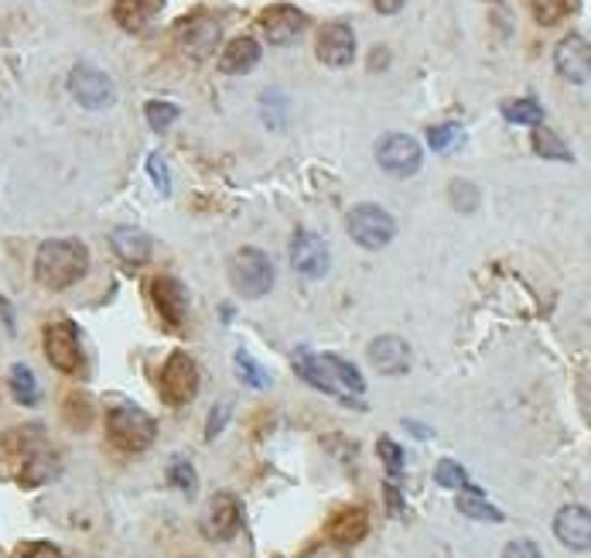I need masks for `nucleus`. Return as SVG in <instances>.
<instances>
[{
    "label": "nucleus",
    "instance_id": "nucleus-1",
    "mask_svg": "<svg viewBox=\"0 0 591 558\" xmlns=\"http://www.w3.org/2000/svg\"><path fill=\"white\" fill-rule=\"evenodd\" d=\"M298 374L309 381L312 387L332 394L342 405H352V398H360L366 390V381L356 367L349 360L336 357V354H312V350H301L298 354Z\"/></svg>",
    "mask_w": 591,
    "mask_h": 558
},
{
    "label": "nucleus",
    "instance_id": "nucleus-2",
    "mask_svg": "<svg viewBox=\"0 0 591 558\" xmlns=\"http://www.w3.org/2000/svg\"><path fill=\"white\" fill-rule=\"evenodd\" d=\"M89 268V250L83 240H45L35 253V282L49 292L73 288Z\"/></svg>",
    "mask_w": 591,
    "mask_h": 558
},
{
    "label": "nucleus",
    "instance_id": "nucleus-3",
    "mask_svg": "<svg viewBox=\"0 0 591 558\" xmlns=\"http://www.w3.org/2000/svg\"><path fill=\"white\" fill-rule=\"evenodd\" d=\"M106 435L110 442L121 452H144L154 446V435H158V425H154V418L144 411V408H137V405H113L106 411Z\"/></svg>",
    "mask_w": 591,
    "mask_h": 558
},
{
    "label": "nucleus",
    "instance_id": "nucleus-4",
    "mask_svg": "<svg viewBox=\"0 0 591 558\" xmlns=\"http://www.w3.org/2000/svg\"><path fill=\"white\" fill-rule=\"evenodd\" d=\"M229 282L232 288L247 295V298H264L274 285V264L264 250L256 247H243L229 264Z\"/></svg>",
    "mask_w": 591,
    "mask_h": 558
},
{
    "label": "nucleus",
    "instance_id": "nucleus-5",
    "mask_svg": "<svg viewBox=\"0 0 591 558\" xmlns=\"http://www.w3.org/2000/svg\"><path fill=\"white\" fill-rule=\"evenodd\" d=\"M345 230H349V237L366 250H383L397 237L393 216L383 206H373V202H363V206L352 209L349 220H345Z\"/></svg>",
    "mask_w": 591,
    "mask_h": 558
},
{
    "label": "nucleus",
    "instance_id": "nucleus-6",
    "mask_svg": "<svg viewBox=\"0 0 591 558\" xmlns=\"http://www.w3.org/2000/svg\"><path fill=\"white\" fill-rule=\"evenodd\" d=\"M158 390H161V401H168L172 408L192 401L199 394V367H196V360L188 357L185 350H175L161 367Z\"/></svg>",
    "mask_w": 591,
    "mask_h": 558
},
{
    "label": "nucleus",
    "instance_id": "nucleus-7",
    "mask_svg": "<svg viewBox=\"0 0 591 558\" xmlns=\"http://www.w3.org/2000/svg\"><path fill=\"white\" fill-rule=\"evenodd\" d=\"M45 357L68 377L83 374V346H79V330L73 319H59L45 330Z\"/></svg>",
    "mask_w": 591,
    "mask_h": 558
},
{
    "label": "nucleus",
    "instance_id": "nucleus-8",
    "mask_svg": "<svg viewBox=\"0 0 591 558\" xmlns=\"http://www.w3.org/2000/svg\"><path fill=\"white\" fill-rule=\"evenodd\" d=\"M68 92H73V100L86 110H103L116 100V86L113 79L103 73L97 65H76L73 73H68Z\"/></svg>",
    "mask_w": 591,
    "mask_h": 558
},
{
    "label": "nucleus",
    "instance_id": "nucleus-9",
    "mask_svg": "<svg viewBox=\"0 0 591 558\" xmlns=\"http://www.w3.org/2000/svg\"><path fill=\"white\" fill-rule=\"evenodd\" d=\"M376 161H380L383 172L407 178V175H417L424 154L411 134H387V137H380V145H376Z\"/></svg>",
    "mask_w": 591,
    "mask_h": 558
},
{
    "label": "nucleus",
    "instance_id": "nucleus-10",
    "mask_svg": "<svg viewBox=\"0 0 591 558\" xmlns=\"http://www.w3.org/2000/svg\"><path fill=\"white\" fill-rule=\"evenodd\" d=\"M219 35H223L219 21L212 17V14H205V11H199V14H192V17L178 21V28H175L178 45H181V49H185L188 55H192V59H205V55L216 52Z\"/></svg>",
    "mask_w": 591,
    "mask_h": 558
},
{
    "label": "nucleus",
    "instance_id": "nucleus-11",
    "mask_svg": "<svg viewBox=\"0 0 591 558\" xmlns=\"http://www.w3.org/2000/svg\"><path fill=\"white\" fill-rule=\"evenodd\" d=\"M291 268L301 277H312V282H318V277H325L328 268H332L328 244L318 234H312V230H298L294 240H291Z\"/></svg>",
    "mask_w": 591,
    "mask_h": 558
},
{
    "label": "nucleus",
    "instance_id": "nucleus-12",
    "mask_svg": "<svg viewBox=\"0 0 591 558\" xmlns=\"http://www.w3.org/2000/svg\"><path fill=\"white\" fill-rule=\"evenodd\" d=\"M240 524H243V507H240V500H236L232 494H216L209 500V507H205V514H202V521H199V528H202V534L209 542H229L236 531H240Z\"/></svg>",
    "mask_w": 591,
    "mask_h": 558
},
{
    "label": "nucleus",
    "instance_id": "nucleus-13",
    "mask_svg": "<svg viewBox=\"0 0 591 558\" xmlns=\"http://www.w3.org/2000/svg\"><path fill=\"white\" fill-rule=\"evenodd\" d=\"M554 534H557V542L564 548H571V551H588L591 548V510L581 507V504H567L557 510V518H554Z\"/></svg>",
    "mask_w": 591,
    "mask_h": 558
},
{
    "label": "nucleus",
    "instance_id": "nucleus-14",
    "mask_svg": "<svg viewBox=\"0 0 591 558\" xmlns=\"http://www.w3.org/2000/svg\"><path fill=\"white\" fill-rule=\"evenodd\" d=\"M318 59L332 69H345L352 59H356V35L345 25V21H332L318 32Z\"/></svg>",
    "mask_w": 591,
    "mask_h": 558
},
{
    "label": "nucleus",
    "instance_id": "nucleus-15",
    "mask_svg": "<svg viewBox=\"0 0 591 558\" xmlns=\"http://www.w3.org/2000/svg\"><path fill=\"white\" fill-rule=\"evenodd\" d=\"M151 298H154V309L158 315L172 325V330H178V325L185 322V312H188V292L185 285L178 282L175 274H161L151 282Z\"/></svg>",
    "mask_w": 591,
    "mask_h": 558
},
{
    "label": "nucleus",
    "instance_id": "nucleus-16",
    "mask_svg": "<svg viewBox=\"0 0 591 558\" xmlns=\"http://www.w3.org/2000/svg\"><path fill=\"white\" fill-rule=\"evenodd\" d=\"M304 25H309V17H304L294 4H274L260 14V28H264L271 45H291L304 32Z\"/></svg>",
    "mask_w": 591,
    "mask_h": 558
},
{
    "label": "nucleus",
    "instance_id": "nucleus-17",
    "mask_svg": "<svg viewBox=\"0 0 591 558\" xmlns=\"http://www.w3.org/2000/svg\"><path fill=\"white\" fill-rule=\"evenodd\" d=\"M554 65L567 83H588L591 79V45L581 35H567L557 45Z\"/></svg>",
    "mask_w": 591,
    "mask_h": 558
},
{
    "label": "nucleus",
    "instance_id": "nucleus-18",
    "mask_svg": "<svg viewBox=\"0 0 591 558\" xmlns=\"http://www.w3.org/2000/svg\"><path fill=\"white\" fill-rule=\"evenodd\" d=\"M366 357H369L373 370H380L387 377H400V374H407V367H411V346L400 336H380L369 343Z\"/></svg>",
    "mask_w": 591,
    "mask_h": 558
},
{
    "label": "nucleus",
    "instance_id": "nucleus-19",
    "mask_svg": "<svg viewBox=\"0 0 591 558\" xmlns=\"http://www.w3.org/2000/svg\"><path fill=\"white\" fill-rule=\"evenodd\" d=\"M110 247L130 268H144L151 261V237L137 226H116L110 234Z\"/></svg>",
    "mask_w": 591,
    "mask_h": 558
},
{
    "label": "nucleus",
    "instance_id": "nucleus-20",
    "mask_svg": "<svg viewBox=\"0 0 591 558\" xmlns=\"http://www.w3.org/2000/svg\"><path fill=\"white\" fill-rule=\"evenodd\" d=\"M369 534V514L363 507H342L339 514L328 524V542H336L342 548L360 545Z\"/></svg>",
    "mask_w": 591,
    "mask_h": 558
},
{
    "label": "nucleus",
    "instance_id": "nucleus-21",
    "mask_svg": "<svg viewBox=\"0 0 591 558\" xmlns=\"http://www.w3.org/2000/svg\"><path fill=\"white\" fill-rule=\"evenodd\" d=\"M168 0H116L113 4V21L124 32H144L151 21L161 14Z\"/></svg>",
    "mask_w": 591,
    "mask_h": 558
},
{
    "label": "nucleus",
    "instance_id": "nucleus-22",
    "mask_svg": "<svg viewBox=\"0 0 591 558\" xmlns=\"http://www.w3.org/2000/svg\"><path fill=\"white\" fill-rule=\"evenodd\" d=\"M256 62H260V45L253 38H247V35L232 38L223 49V55H219V69L226 76H243Z\"/></svg>",
    "mask_w": 591,
    "mask_h": 558
},
{
    "label": "nucleus",
    "instance_id": "nucleus-23",
    "mask_svg": "<svg viewBox=\"0 0 591 558\" xmlns=\"http://www.w3.org/2000/svg\"><path fill=\"white\" fill-rule=\"evenodd\" d=\"M8 384H11V394H14V401H17V405H38L41 387H38L35 374H32V370H28L25 363H14V367H11Z\"/></svg>",
    "mask_w": 591,
    "mask_h": 558
},
{
    "label": "nucleus",
    "instance_id": "nucleus-24",
    "mask_svg": "<svg viewBox=\"0 0 591 558\" xmlns=\"http://www.w3.org/2000/svg\"><path fill=\"white\" fill-rule=\"evenodd\" d=\"M59 470V462H55V452H35L25 459V470H21V483L25 486H41V483H49Z\"/></svg>",
    "mask_w": 591,
    "mask_h": 558
},
{
    "label": "nucleus",
    "instance_id": "nucleus-25",
    "mask_svg": "<svg viewBox=\"0 0 591 558\" xmlns=\"http://www.w3.org/2000/svg\"><path fill=\"white\" fill-rule=\"evenodd\" d=\"M503 117H506L510 124L540 127V124H543V107H540L533 97H524V100H510V103H503Z\"/></svg>",
    "mask_w": 591,
    "mask_h": 558
},
{
    "label": "nucleus",
    "instance_id": "nucleus-26",
    "mask_svg": "<svg viewBox=\"0 0 591 558\" xmlns=\"http://www.w3.org/2000/svg\"><path fill=\"white\" fill-rule=\"evenodd\" d=\"M458 510L465 518L471 521H489V524H503V510L500 507H492L482 500V494H462L458 497Z\"/></svg>",
    "mask_w": 591,
    "mask_h": 558
},
{
    "label": "nucleus",
    "instance_id": "nucleus-27",
    "mask_svg": "<svg viewBox=\"0 0 591 558\" xmlns=\"http://www.w3.org/2000/svg\"><path fill=\"white\" fill-rule=\"evenodd\" d=\"M232 363H236V374H240V381H243L247 387H256V390L271 387V374H267V370L260 367L247 350H236Z\"/></svg>",
    "mask_w": 591,
    "mask_h": 558
},
{
    "label": "nucleus",
    "instance_id": "nucleus-28",
    "mask_svg": "<svg viewBox=\"0 0 591 558\" xmlns=\"http://www.w3.org/2000/svg\"><path fill=\"white\" fill-rule=\"evenodd\" d=\"M435 483L438 486H448V491H468V494H479L476 486L468 483V473L458 467L455 459H441L435 467Z\"/></svg>",
    "mask_w": 591,
    "mask_h": 558
},
{
    "label": "nucleus",
    "instance_id": "nucleus-29",
    "mask_svg": "<svg viewBox=\"0 0 591 558\" xmlns=\"http://www.w3.org/2000/svg\"><path fill=\"white\" fill-rule=\"evenodd\" d=\"M533 151H537L540 158L571 161V151H567L561 137H557L554 131H548V127H533Z\"/></svg>",
    "mask_w": 591,
    "mask_h": 558
},
{
    "label": "nucleus",
    "instance_id": "nucleus-30",
    "mask_svg": "<svg viewBox=\"0 0 591 558\" xmlns=\"http://www.w3.org/2000/svg\"><path fill=\"white\" fill-rule=\"evenodd\" d=\"M168 483L175 486V491L188 494L192 497L199 491V476H196V467L188 459H172L168 462Z\"/></svg>",
    "mask_w": 591,
    "mask_h": 558
},
{
    "label": "nucleus",
    "instance_id": "nucleus-31",
    "mask_svg": "<svg viewBox=\"0 0 591 558\" xmlns=\"http://www.w3.org/2000/svg\"><path fill=\"white\" fill-rule=\"evenodd\" d=\"M178 107L175 103H164V100H151L148 107H144V117H148V124H151V131H168L175 121H178Z\"/></svg>",
    "mask_w": 591,
    "mask_h": 558
},
{
    "label": "nucleus",
    "instance_id": "nucleus-32",
    "mask_svg": "<svg viewBox=\"0 0 591 558\" xmlns=\"http://www.w3.org/2000/svg\"><path fill=\"white\" fill-rule=\"evenodd\" d=\"M530 8H533V17L540 21V25H557V21L571 11V0H530Z\"/></svg>",
    "mask_w": 591,
    "mask_h": 558
},
{
    "label": "nucleus",
    "instance_id": "nucleus-33",
    "mask_svg": "<svg viewBox=\"0 0 591 558\" xmlns=\"http://www.w3.org/2000/svg\"><path fill=\"white\" fill-rule=\"evenodd\" d=\"M376 452H380L387 473L397 480V476H400V470H404V449H400L393 438H387V435H383L380 442H376Z\"/></svg>",
    "mask_w": 591,
    "mask_h": 558
},
{
    "label": "nucleus",
    "instance_id": "nucleus-34",
    "mask_svg": "<svg viewBox=\"0 0 591 558\" xmlns=\"http://www.w3.org/2000/svg\"><path fill=\"white\" fill-rule=\"evenodd\" d=\"M148 172H151L154 189H158L161 196H172V172H168V161H164L158 151L148 154Z\"/></svg>",
    "mask_w": 591,
    "mask_h": 558
},
{
    "label": "nucleus",
    "instance_id": "nucleus-35",
    "mask_svg": "<svg viewBox=\"0 0 591 558\" xmlns=\"http://www.w3.org/2000/svg\"><path fill=\"white\" fill-rule=\"evenodd\" d=\"M455 141H462V127L458 124H438V127L428 131V145L435 151H448Z\"/></svg>",
    "mask_w": 591,
    "mask_h": 558
},
{
    "label": "nucleus",
    "instance_id": "nucleus-36",
    "mask_svg": "<svg viewBox=\"0 0 591 558\" xmlns=\"http://www.w3.org/2000/svg\"><path fill=\"white\" fill-rule=\"evenodd\" d=\"M65 418H68V425L86 429L92 422V405H89V398H79V394H73V398L65 401Z\"/></svg>",
    "mask_w": 591,
    "mask_h": 558
},
{
    "label": "nucleus",
    "instance_id": "nucleus-37",
    "mask_svg": "<svg viewBox=\"0 0 591 558\" xmlns=\"http://www.w3.org/2000/svg\"><path fill=\"white\" fill-rule=\"evenodd\" d=\"M452 202H455V209L471 213V209L479 206V189L471 182H452Z\"/></svg>",
    "mask_w": 591,
    "mask_h": 558
},
{
    "label": "nucleus",
    "instance_id": "nucleus-38",
    "mask_svg": "<svg viewBox=\"0 0 591 558\" xmlns=\"http://www.w3.org/2000/svg\"><path fill=\"white\" fill-rule=\"evenodd\" d=\"M229 414H232V405H229V401H219L216 408H212V411H209V425H205V438H216V435L226 429Z\"/></svg>",
    "mask_w": 591,
    "mask_h": 558
},
{
    "label": "nucleus",
    "instance_id": "nucleus-39",
    "mask_svg": "<svg viewBox=\"0 0 591 558\" xmlns=\"http://www.w3.org/2000/svg\"><path fill=\"white\" fill-rule=\"evenodd\" d=\"M14 558H65L52 542H28V545H21Z\"/></svg>",
    "mask_w": 591,
    "mask_h": 558
},
{
    "label": "nucleus",
    "instance_id": "nucleus-40",
    "mask_svg": "<svg viewBox=\"0 0 591 558\" xmlns=\"http://www.w3.org/2000/svg\"><path fill=\"white\" fill-rule=\"evenodd\" d=\"M503 558H543V551H540L533 542L519 538V542H510V545L503 548Z\"/></svg>",
    "mask_w": 591,
    "mask_h": 558
},
{
    "label": "nucleus",
    "instance_id": "nucleus-41",
    "mask_svg": "<svg viewBox=\"0 0 591 558\" xmlns=\"http://www.w3.org/2000/svg\"><path fill=\"white\" fill-rule=\"evenodd\" d=\"M304 558H345V548L336 545V542H322V545L304 551Z\"/></svg>",
    "mask_w": 591,
    "mask_h": 558
},
{
    "label": "nucleus",
    "instance_id": "nucleus-42",
    "mask_svg": "<svg viewBox=\"0 0 591 558\" xmlns=\"http://www.w3.org/2000/svg\"><path fill=\"white\" fill-rule=\"evenodd\" d=\"M373 4H376V11H380V14H397L400 8L407 4V0H373Z\"/></svg>",
    "mask_w": 591,
    "mask_h": 558
},
{
    "label": "nucleus",
    "instance_id": "nucleus-43",
    "mask_svg": "<svg viewBox=\"0 0 591 558\" xmlns=\"http://www.w3.org/2000/svg\"><path fill=\"white\" fill-rule=\"evenodd\" d=\"M387 500H390V510H393V514H404V504H400V494H397V486H393V483L387 486Z\"/></svg>",
    "mask_w": 591,
    "mask_h": 558
},
{
    "label": "nucleus",
    "instance_id": "nucleus-44",
    "mask_svg": "<svg viewBox=\"0 0 591 558\" xmlns=\"http://www.w3.org/2000/svg\"><path fill=\"white\" fill-rule=\"evenodd\" d=\"M407 429H411L414 435H420V438H428V435H431L428 429H424V425H417V422H407Z\"/></svg>",
    "mask_w": 591,
    "mask_h": 558
}]
</instances>
